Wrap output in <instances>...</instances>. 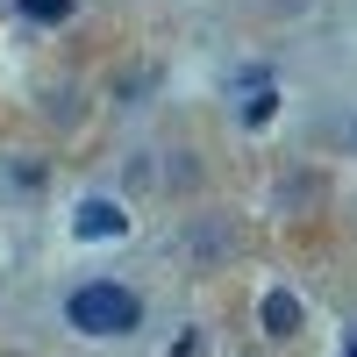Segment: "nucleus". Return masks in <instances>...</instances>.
<instances>
[{
	"label": "nucleus",
	"instance_id": "obj_6",
	"mask_svg": "<svg viewBox=\"0 0 357 357\" xmlns=\"http://www.w3.org/2000/svg\"><path fill=\"white\" fill-rule=\"evenodd\" d=\"M350 357H357V350H350Z\"/></svg>",
	"mask_w": 357,
	"mask_h": 357
},
{
	"label": "nucleus",
	"instance_id": "obj_2",
	"mask_svg": "<svg viewBox=\"0 0 357 357\" xmlns=\"http://www.w3.org/2000/svg\"><path fill=\"white\" fill-rule=\"evenodd\" d=\"M122 229H129V215H122V200H107V193L79 200V215H72V236H79V243H107V236H122Z\"/></svg>",
	"mask_w": 357,
	"mask_h": 357
},
{
	"label": "nucleus",
	"instance_id": "obj_4",
	"mask_svg": "<svg viewBox=\"0 0 357 357\" xmlns=\"http://www.w3.org/2000/svg\"><path fill=\"white\" fill-rule=\"evenodd\" d=\"M22 15H29V22H65L72 0H22Z\"/></svg>",
	"mask_w": 357,
	"mask_h": 357
},
{
	"label": "nucleus",
	"instance_id": "obj_3",
	"mask_svg": "<svg viewBox=\"0 0 357 357\" xmlns=\"http://www.w3.org/2000/svg\"><path fill=\"white\" fill-rule=\"evenodd\" d=\"M301 329V301H293V293H264V336H293Z\"/></svg>",
	"mask_w": 357,
	"mask_h": 357
},
{
	"label": "nucleus",
	"instance_id": "obj_1",
	"mask_svg": "<svg viewBox=\"0 0 357 357\" xmlns=\"http://www.w3.org/2000/svg\"><path fill=\"white\" fill-rule=\"evenodd\" d=\"M72 329L79 336H129L136 329V321H143V301H136V293L129 286H114V279H93V286H79L72 293Z\"/></svg>",
	"mask_w": 357,
	"mask_h": 357
},
{
	"label": "nucleus",
	"instance_id": "obj_5",
	"mask_svg": "<svg viewBox=\"0 0 357 357\" xmlns=\"http://www.w3.org/2000/svg\"><path fill=\"white\" fill-rule=\"evenodd\" d=\"M272 107H279V93H272V86H257V93L243 100V122H272Z\"/></svg>",
	"mask_w": 357,
	"mask_h": 357
}]
</instances>
